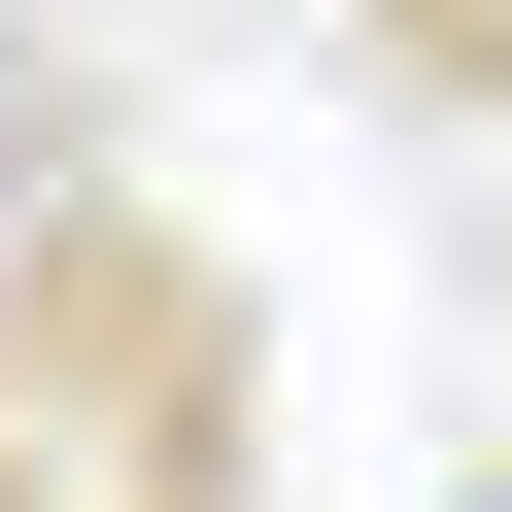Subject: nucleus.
Wrapping results in <instances>:
<instances>
[{
    "label": "nucleus",
    "mask_w": 512,
    "mask_h": 512,
    "mask_svg": "<svg viewBox=\"0 0 512 512\" xmlns=\"http://www.w3.org/2000/svg\"><path fill=\"white\" fill-rule=\"evenodd\" d=\"M376 35H410V69H444V103H512V0H376Z\"/></svg>",
    "instance_id": "f257e3e1"
}]
</instances>
